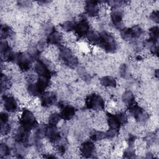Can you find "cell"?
I'll return each mask as SVG.
<instances>
[{
    "instance_id": "cell-1",
    "label": "cell",
    "mask_w": 159,
    "mask_h": 159,
    "mask_svg": "<svg viewBox=\"0 0 159 159\" xmlns=\"http://www.w3.org/2000/svg\"><path fill=\"white\" fill-rule=\"evenodd\" d=\"M97 44L107 53H114L117 48V44L114 37L106 31H103L99 34V40Z\"/></svg>"
},
{
    "instance_id": "cell-2",
    "label": "cell",
    "mask_w": 159,
    "mask_h": 159,
    "mask_svg": "<svg viewBox=\"0 0 159 159\" xmlns=\"http://www.w3.org/2000/svg\"><path fill=\"white\" fill-rule=\"evenodd\" d=\"M20 126L27 130L30 131L38 127V123L32 112L27 109H24L20 117Z\"/></svg>"
},
{
    "instance_id": "cell-3",
    "label": "cell",
    "mask_w": 159,
    "mask_h": 159,
    "mask_svg": "<svg viewBox=\"0 0 159 159\" xmlns=\"http://www.w3.org/2000/svg\"><path fill=\"white\" fill-rule=\"evenodd\" d=\"M59 57L64 63L70 68H74L78 66V59L73 55L72 51L69 48L65 46H60L59 48Z\"/></svg>"
},
{
    "instance_id": "cell-4",
    "label": "cell",
    "mask_w": 159,
    "mask_h": 159,
    "mask_svg": "<svg viewBox=\"0 0 159 159\" xmlns=\"http://www.w3.org/2000/svg\"><path fill=\"white\" fill-rule=\"evenodd\" d=\"M85 106L89 109L101 111L104 109L105 102L99 94L92 93L86 98Z\"/></svg>"
},
{
    "instance_id": "cell-5",
    "label": "cell",
    "mask_w": 159,
    "mask_h": 159,
    "mask_svg": "<svg viewBox=\"0 0 159 159\" xmlns=\"http://www.w3.org/2000/svg\"><path fill=\"white\" fill-rule=\"evenodd\" d=\"M142 34L143 29L139 25H134L131 28H123L120 30V35L124 40L138 39Z\"/></svg>"
},
{
    "instance_id": "cell-6",
    "label": "cell",
    "mask_w": 159,
    "mask_h": 159,
    "mask_svg": "<svg viewBox=\"0 0 159 159\" xmlns=\"http://www.w3.org/2000/svg\"><path fill=\"white\" fill-rule=\"evenodd\" d=\"M33 60L29 53H20L18 54L16 62L22 71H27L30 70Z\"/></svg>"
},
{
    "instance_id": "cell-7",
    "label": "cell",
    "mask_w": 159,
    "mask_h": 159,
    "mask_svg": "<svg viewBox=\"0 0 159 159\" xmlns=\"http://www.w3.org/2000/svg\"><path fill=\"white\" fill-rule=\"evenodd\" d=\"M129 111L135 119L139 122H143L147 120L148 116L145 112L144 109L142 108L137 104L134 103L132 105L129 106Z\"/></svg>"
},
{
    "instance_id": "cell-8",
    "label": "cell",
    "mask_w": 159,
    "mask_h": 159,
    "mask_svg": "<svg viewBox=\"0 0 159 159\" xmlns=\"http://www.w3.org/2000/svg\"><path fill=\"white\" fill-rule=\"evenodd\" d=\"M44 136H45L51 142L56 143L60 140V134L56 126L49 125L43 128Z\"/></svg>"
},
{
    "instance_id": "cell-9",
    "label": "cell",
    "mask_w": 159,
    "mask_h": 159,
    "mask_svg": "<svg viewBox=\"0 0 159 159\" xmlns=\"http://www.w3.org/2000/svg\"><path fill=\"white\" fill-rule=\"evenodd\" d=\"M59 107L61 109L60 116L62 119L68 120L71 119L76 114V109L70 105H65L62 102L58 103Z\"/></svg>"
},
{
    "instance_id": "cell-10",
    "label": "cell",
    "mask_w": 159,
    "mask_h": 159,
    "mask_svg": "<svg viewBox=\"0 0 159 159\" xmlns=\"http://www.w3.org/2000/svg\"><path fill=\"white\" fill-rule=\"evenodd\" d=\"M89 24L86 18H82L79 21L76 22L75 31L80 37L86 35L89 30Z\"/></svg>"
},
{
    "instance_id": "cell-11",
    "label": "cell",
    "mask_w": 159,
    "mask_h": 159,
    "mask_svg": "<svg viewBox=\"0 0 159 159\" xmlns=\"http://www.w3.org/2000/svg\"><path fill=\"white\" fill-rule=\"evenodd\" d=\"M95 145L91 141L83 142L80 147L81 154L85 158L91 157L95 152Z\"/></svg>"
},
{
    "instance_id": "cell-12",
    "label": "cell",
    "mask_w": 159,
    "mask_h": 159,
    "mask_svg": "<svg viewBox=\"0 0 159 159\" xmlns=\"http://www.w3.org/2000/svg\"><path fill=\"white\" fill-rule=\"evenodd\" d=\"M123 17L122 11L119 7H112L111 12V18L112 23L117 29H122V20Z\"/></svg>"
},
{
    "instance_id": "cell-13",
    "label": "cell",
    "mask_w": 159,
    "mask_h": 159,
    "mask_svg": "<svg viewBox=\"0 0 159 159\" xmlns=\"http://www.w3.org/2000/svg\"><path fill=\"white\" fill-rule=\"evenodd\" d=\"M98 3L99 2L96 1H86L84 10L87 15L89 17H95L98 15L99 12Z\"/></svg>"
},
{
    "instance_id": "cell-14",
    "label": "cell",
    "mask_w": 159,
    "mask_h": 159,
    "mask_svg": "<svg viewBox=\"0 0 159 159\" xmlns=\"http://www.w3.org/2000/svg\"><path fill=\"white\" fill-rule=\"evenodd\" d=\"M57 100V96L53 92H46L41 94L40 103L43 107H48L52 106Z\"/></svg>"
},
{
    "instance_id": "cell-15",
    "label": "cell",
    "mask_w": 159,
    "mask_h": 159,
    "mask_svg": "<svg viewBox=\"0 0 159 159\" xmlns=\"http://www.w3.org/2000/svg\"><path fill=\"white\" fill-rule=\"evenodd\" d=\"M35 71L39 76L51 78L52 71L50 70L47 65L42 60H39L36 63L35 65Z\"/></svg>"
},
{
    "instance_id": "cell-16",
    "label": "cell",
    "mask_w": 159,
    "mask_h": 159,
    "mask_svg": "<svg viewBox=\"0 0 159 159\" xmlns=\"http://www.w3.org/2000/svg\"><path fill=\"white\" fill-rule=\"evenodd\" d=\"M4 109L9 112H14L17 109V103L15 98L11 96L4 95L2 96Z\"/></svg>"
},
{
    "instance_id": "cell-17",
    "label": "cell",
    "mask_w": 159,
    "mask_h": 159,
    "mask_svg": "<svg viewBox=\"0 0 159 159\" xmlns=\"http://www.w3.org/2000/svg\"><path fill=\"white\" fill-rule=\"evenodd\" d=\"M29 132L21 126L17 130L15 135V140L20 145L27 144L29 141Z\"/></svg>"
},
{
    "instance_id": "cell-18",
    "label": "cell",
    "mask_w": 159,
    "mask_h": 159,
    "mask_svg": "<svg viewBox=\"0 0 159 159\" xmlns=\"http://www.w3.org/2000/svg\"><path fill=\"white\" fill-rule=\"evenodd\" d=\"M62 38L63 35L61 33L55 29L48 35L47 43L52 45H58L62 40Z\"/></svg>"
},
{
    "instance_id": "cell-19",
    "label": "cell",
    "mask_w": 159,
    "mask_h": 159,
    "mask_svg": "<svg viewBox=\"0 0 159 159\" xmlns=\"http://www.w3.org/2000/svg\"><path fill=\"white\" fill-rule=\"evenodd\" d=\"M107 122L109 125V129L119 130L121 127V124L119 122L116 114H112L111 113H107Z\"/></svg>"
},
{
    "instance_id": "cell-20",
    "label": "cell",
    "mask_w": 159,
    "mask_h": 159,
    "mask_svg": "<svg viewBox=\"0 0 159 159\" xmlns=\"http://www.w3.org/2000/svg\"><path fill=\"white\" fill-rule=\"evenodd\" d=\"M50 79V78L46 77V76H39L38 77L37 81L36 82V84L37 85L39 89L42 92V93L49 86Z\"/></svg>"
},
{
    "instance_id": "cell-21",
    "label": "cell",
    "mask_w": 159,
    "mask_h": 159,
    "mask_svg": "<svg viewBox=\"0 0 159 159\" xmlns=\"http://www.w3.org/2000/svg\"><path fill=\"white\" fill-rule=\"evenodd\" d=\"M135 96L130 91H126L122 96V101L128 106L135 103Z\"/></svg>"
},
{
    "instance_id": "cell-22",
    "label": "cell",
    "mask_w": 159,
    "mask_h": 159,
    "mask_svg": "<svg viewBox=\"0 0 159 159\" xmlns=\"http://www.w3.org/2000/svg\"><path fill=\"white\" fill-rule=\"evenodd\" d=\"M101 84L105 87H116L117 84L116 80L111 76H106L101 79Z\"/></svg>"
},
{
    "instance_id": "cell-23",
    "label": "cell",
    "mask_w": 159,
    "mask_h": 159,
    "mask_svg": "<svg viewBox=\"0 0 159 159\" xmlns=\"http://www.w3.org/2000/svg\"><path fill=\"white\" fill-rule=\"evenodd\" d=\"M149 34H150L149 41L155 44L158 39L159 29L158 26H154V27H152L151 29H150Z\"/></svg>"
},
{
    "instance_id": "cell-24",
    "label": "cell",
    "mask_w": 159,
    "mask_h": 159,
    "mask_svg": "<svg viewBox=\"0 0 159 159\" xmlns=\"http://www.w3.org/2000/svg\"><path fill=\"white\" fill-rule=\"evenodd\" d=\"M27 91L29 93L34 96H38L41 95L42 93L39 89L37 85L35 83H30L27 86Z\"/></svg>"
},
{
    "instance_id": "cell-25",
    "label": "cell",
    "mask_w": 159,
    "mask_h": 159,
    "mask_svg": "<svg viewBox=\"0 0 159 159\" xmlns=\"http://www.w3.org/2000/svg\"><path fill=\"white\" fill-rule=\"evenodd\" d=\"M61 119V117L60 116V114L58 113H53L51 114L48 117V124L53 126H57V125L58 124V122Z\"/></svg>"
},
{
    "instance_id": "cell-26",
    "label": "cell",
    "mask_w": 159,
    "mask_h": 159,
    "mask_svg": "<svg viewBox=\"0 0 159 159\" xmlns=\"http://www.w3.org/2000/svg\"><path fill=\"white\" fill-rule=\"evenodd\" d=\"M90 137L93 141H98L106 139V134L105 132L94 130L91 134Z\"/></svg>"
},
{
    "instance_id": "cell-27",
    "label": "cell",
    "mask_w": 159,
    "mask_h": 159,
    "mask_svg": "<svg viewBox=\"0 0 159 159\" xmlns=\"http://www.w3.org/2000/svg\"><path fill=\"white\" fill-rule=\"evenodd\" d=\"M87 39L88 40H89L92 43H98L99 37V34L97 33L96 32L90 30L86 35Z\"/></svg>"
},
{
    "instance_id": "cell-28",
    "label": "cell",
    "mask_w": 159,
    "mask_h": 159,
    "mask_svg": "<svg viewBox=\"0 0 159 159\" xmlns=\"http://www.w3.org/2000/svg\"><path fill=\"white\" fill-rule=\"evenodd\" d=\"M75 25H76V22H73V21H66L61 25L62 29L66 32L75 30Z\"/></svg>"
},
{
    "instance_id": "cell-29",
    "label": "cell",
    "mask_w": 159,
    "mask_h": 159,
    "mask_svg": "<svg viewBox=\"0 0 159 159\" xmlns=\"http://www.w3.org/2000/svg\"><path fill=\"white\" fill-rule=\"evenodd\" d=\"M0 154H1V157H6L11 154V149L6 143H1Z\"/></svg>"
},
{
    "instance_id": "cell-30",
    "label": "cell",
    "mask_w": 159,
    "mask_h": 159,
    "mask_svg": "<svg viewBox=\"0 0 159 159\" xmlns=\"http://www.w3.org/2000/svg\"><path fill=\"white\" fill-rule=\"evenodd\" d=\"M1 34L2 37L6 38L11 34V29L7 25H2L1 27Z\"/></svg>"
},
{
    "instance_id": "cell-31",
    "label": "cell",
    "mask_w": 159,
    "mask_h": 159,
    "mask_svg": "<svg viewBox=\"0 0 159 159\" xmlns=\"http://www.w3.org/2000/svg\"><path fill=\"white\" fill-rule=\"evenodd\" d=\"M0 48L1 55H3L11 50V47L6 40H1L0 43Z\"/></svg>"
},
{
    "instance_id": "cell-32",
    "label": "cell",
    "mask_w": 159,
    "mask_h": 159,
    "mask_svg": "<svg viewBox=\"0 0 159 159\" xmlns=\"http://www.w3.org/2000/svg\"><path fill=\"white\" fill-rule=\"evenodd\" d=\"M116 116L117 117V119H118L119 122L120 123L121 125H124V124H125L127 122L128 118H127V116L125 113L120 112H119V113L116 114Z\"/></svg>"
},
{
    "instance_id": "cell-33",
    "label": "cell",
    "mask_w": 159,
    "mask_h": 159,
    "mask_svg": "<svg viewBox=\"0 0 159 159\" xmlns=\"http://www.w3.org/2000/svg\"><path fill=\"white\" fill-rule=\"evenodd\" d=\"M10 130H11V126L7 123L1 124V134L2 135L8 134Z\"/></svg>"
},
{
    "instance_id": "cell-34",
    "label": "cell",
    "mask_w": 159,
    "mask_h": 159,
    "mask_svg": "<svg viewBox=\"0 0 159 159\" xmlns=\"http://www.w3.org/2000/svg\"><path fill=\"white\" fill-rule=\"evenodd\" d=\"M118 134H119V130L109 129L105 132L106 138H107V139H112V138L115 137Z\"/></svg>"
},
{
    "instance_id": "cell-35",
    "label": "cell",
    "mask_w": 159,
    "mask_h": 159,
    "mask_svg": "<svg viewBox=\"0 0 159 159\" xmlns=\"http://www.w3.org/2000/svg\"><path fill=\"white\" fill-rule=\"evenodd\" d=\"M135 157V152L132 149V147H129L128 149L125 150L124 153V158H131Z\"/></svg>"
},
{
    "instance_id": "cell-36",
    "label": "cell",
    "mask_w": 159,
    "mask_h": 159,
    "mask_svg": "<svg viewBox=\"0 0 159 159\" xmlns=\"http://www.w3.org/2000/svg\"><path fill=\"white\" fill-rule=\"evenodd\" d=\"M80 75L81 77L86 81V82H89L91 80V77L88 73H86V71L84 69H81L80 70Z\"/></svg>"
},
{
    "instance_id": "cell-37",
    "label": "cell",
    "mask_w": 159,
    "mask_h": 159,
    "mask_svg": "<svg viewBox=\"0 0 159 159\" xmlns=\"http://www.w3.org/2000/svg\"><path fill=\"white\" fill-rule=\"evenodd\" d=\"M150 19L153 20L156 23H158L159 22V16H158V11H154L150 14Z\"/></svg>"
},
{
    "instance_id": "cell-38",
    "label": "cell",
    "mask_w": 159,
    "mask_h": 159,
    "mask_svg": "<svg viewBox=\"0 0 159 159\" xmlns=\"http://www.w3.org/2000/svg\"><path fill=\"white\" fill-rule=\"evenodd\" d=\"M119 73H120V75L122 77V78H125L126 75H127V66L125 64H123L122 65L120 66V70H119Z\"/></svg>"
},
{
    "instance_id": "cell-39",
    "label": "cell",
    "mask_w": 159,
    "mask_h": 159,
    "mask_svg": "<svg viewBox=\"0 0 159 159\" xmlns=\"http://www.w3.org/2000/svg\"><path fill=\"white\" fill-rule=\"evenodd\" d=\"M9 119V116L7 113L5 112H2L0 116V121H1V124H5L7 123Z\"/></svg>"
},
{
    "instance_id": "cell-40",
    "label": "cell",
    "mask_w": 159,
    "mask_h": 159,
    "mask_svg": "<svg viewBox=\"0 0 159 159\" xmlns=\"http://www.w3.org/2000/svg\"><path fill=\"white\" fill-rule=\"evenodd\" d=\"M57 150L59 153H64L66 150V144L65 143H61L57 147Z\"/></svg>"
},
{
    "instance_id": "cell-41",
    "label": "cell",
    "mask_w": 159,
    "mask_h": 159,
    "mask_svg": "<svg viewBox=\"0 0 159 159\" xmlns=\"http://www.w3.org/2000/svg\"><path fill=\"white\" fill-rule=\"evenodd\" d=\"M135 136L133 135H130L128 139V145L129 147H133L134 144L135 143Z\"/></svg>"
}]
</instances>
